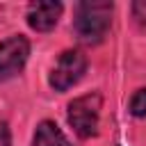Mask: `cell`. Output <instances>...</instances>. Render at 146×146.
Listing matches in <instances>:
<instances>
[{
    "mask_svg": "<svg viewBox=\"0 0 146 146\" xmlns=\"http://www.w3.org/2000/svg\"><path fill=\"white\" fill-rule=\"evenodd\" d=\"M100 94L91 91L68 103V123L75 130L78 137L89 139L98 132V119H100Z\"/></svg>",
    "mask_w": 146,
    "mask_h": 146,
    "instance_id": "cell-2",
    "label": "cell"
},
{
    "mask_svg": "<svg viewBox=\"0 0 146 146\" xmlns=\"http://www.w3.org/2000/svg\"><path fill=\"white\" fill-rule=\"evenodd\" d=\"M62 11V2H32L27 7V25L36 32H48L57 25Z\"/></svg>",
    "mask_w": 146,
    "mask_h": 146,
    "instance_id": "cell-5",
    "label": "cell"
},
{
    "mask_svg": "<svg viewBox=\"0 0 146 146\" xmlns=\"http://www.w3.org/2000/svg\"><path fill=\"white\" fill-rule=\"evenodd\" d=\"M112 9H114V5L105 2V0L80 2L75 9V21H73L78 39L89 46L103 41V36L110 30V23H112Z\"/></svg>",
    "mask_w": 146,
    "mask_h": 146,
    "instance_id": "cell-1",
    "label": "cell"
},
{
    "mask_svg": "<svg viewBox=\"0 0 146 146\" xmlns=\"http://www.w3.org/2000/svg\"><path fill=\"white\" fill-rule=\"evenodd\" d=\"M87 71V59L80 50H66L59 55L55 68L50 71V87L55 91H66L73 84L80 82V78Z\"/></svg>",
    "mask_w": 146,
    "mask_h": 146,
    "instance_id": "cell-3",
    "label": "cell"
},
{
    "mask_svg": "<svg viewBox=\"0 0 146 146\" xmlns=\"http://www.w3.org/2000/svg\"><path fill=\"white\" fill-rule=\"evenodd\" d=\"M32 146H71V144L52 121H43V123H39V128L34 132Z\"/></svg>",
    "mask_w": 146,
    "mask_h": 146,
    "instance_id": "cell-6",
    "label": "cell"
},
{
    "mask_svg": "<svg viewBox=\"0 0 146 146\" xmlns=\"http://www.w3.org/2000/svg\"><path fill=\"white\" fill-rule=\"evenodd\" d=\"M30 43L23 34H14L0 43V82L18 75L27 62Z\"/></svg>",
    "mask_w": 146,
    "mask_h": 146,
    "instance_id": "cell-4",
    "label": "cell"
},
{
    "mask_svg": "<svg viewBox=\"0 0 146 146\" xmlns=\"http://www.w3.org/2000/svg\"><path fill=\"white\" fill-rule=\"evenodd\" d=\"M130 112L135 116H146V89L135 91V96L130 100Z\"/></svg>",
    "mask_w": 146,
    "mask_h": 146,
    "instance_id": "cell-7",
    "label": "cell"
}]
</instances>
